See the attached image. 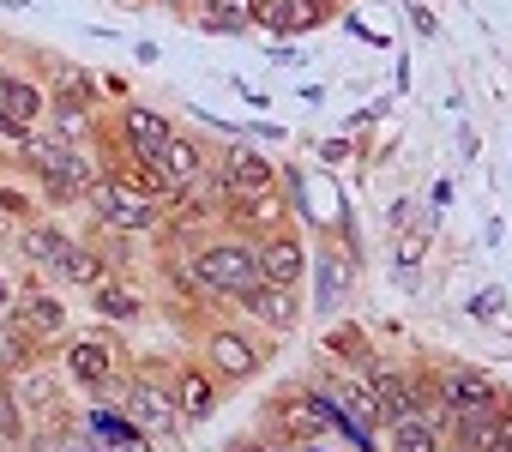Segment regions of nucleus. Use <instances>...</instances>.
I'll return each instance as SVG.
<instances>
[{"mask_svg": "<svg viewBox=\"0 0 512 452\" xmlns=\"http://www.w3.org/2000/svg\"><path fill=\"white\" fill-rule=\"evenodd\" d=\"M350 157H368V145H356V139H350V133H326V139H320V145H314V163H320V169H326V175H332V169H338V163H350Z\"/></svg>", "mask_w": 512, "mask_h": 452, "instance_id": "obj_30", "label": "nucleus"}, {"mask_svg": "<svg viewBox=\"0 0 512 452\" xmlns=\"http://www.w3.org/2000/svg\"><path fill=\"white\" fill-rule=\"evenodd\" d=\"M169 139H175V121H169L157 103L127 97L121 109H103V121H97V139H91V145H97V151H127V157L157 163Z\"/></svg>", "mask_w": 512, "mask_h": 452, "instance_id": "obj_8", "label": "nucleus"}, {"mask_svg": "<svg viewBox=\"0 0 512 452\" xmlns=\"http://www.w3.org/2000/svg\"><path fill=\"white\" fill-rule=\"evenodd\" d=\"M0 326L7 332H19L25 344H37V350H61V338L73 332V308H67V296L55 290V284H43V278H19V296H13V308L0 314Z\"/></svg>", "mask_w": 512, "mask_h": 452, "instance_id": "obj_7", "label": "nucleus"}, {"mask_svg": "<svg viewBox=\"0 0 512 452\" xmlns=\"http://www.w3.org/2000/svg\"><path fill=\"white\" fill-rule=\"evenodd\" d=\"M169 398H175L181 422H187V428H199V422H211V416H217L223 386H217V374H211L199 356H181V362H169Z\"/></svg>", "mask_w": 512, "mask_h": 452, "instance_id": "obj_17", "label": "nucleus"}, {"mask_svg": "<svg viewBox=\"0 0 512 452\" xmlns=\"http://www.w3.org/2000/svg\"><path fill=\"white\" fill-rule=\"evenodd\" d=\"M157 7H175V13H181V0H157Z\"/></svg>", "mask_w": 512, "mask_h": 452, "instance_id": "obj_44", "label": "nucleus"}, {"mask_svg": "<svg viewBox=\"0 0 512 452\" xmlns=\"http://www.w3.org/2000/svg\"><path fill=\"white\" fill-rule=\"evenodd\" d=\"M494 422H500V452H512V392L494 404Z\"/></svg>", "mask_w": 512, "mask_h": 452, "instance_id": "obj_37", "label": "nucleus"}, {"mask_svg": "<svg viewBox=\"0 0 512 452\" xmlns=\"http://www.w3.org/2000/svg\"><path fill=\"white\" fill-rule=\"evenodd\" d=\"M109 410H121L127 428L145 434L157 452L175 446V440L187 434V422H181V410H175V398H169V356H145V362H133L127 380L115 386Z\"/></svg>", "mask_w": 512, "mask_h": 452, "instance_id": "obj_3", "label": "nucleus"}, {"mask_svg": "<svg viewBox=\"0 0 512 452\" xmlns=\"http://www.w3.org/2000/svg\"><path fill=\"white\" fill-rule=\"evenodd\" d=\"M85 211H91V223H103V230H115V236H157V223H163V205L151 199V193H139L133 181H121V175H109L103 169V181L85 193Z\"/></svg>", "mask_w": 512, "mask_h": 452, "instance_id": "obj_9", "label": "nucleus"}, {"mask_svg": "<svg viewBox=\"0 0 512 452\" xmlns=\"http://www.w3.org/2000/svg\"><path fill=\"white\" fill-rule=\"evenodd\" d=\"M133 362H139V356L127 350V338H121L115 326L67 332V338H61V350H55L61 380H67L73 392H85L91 404H109V398H115V386L127 380V368H133Z\"/></svg>", "mask_w": 512, "mask_h": 452, "instance_id": "obj_2", "label": "nucleus"}, {"mask_svg": "<svg viewBox=\"0 0 512 452\" xmlns=\"http://www.w3.org/2000/svg\"><path fill=\"white\" fill-rule=\"evenodd\" d=\"M37 79L49 91V133L67 145H91L97 121H103V79L79 61H61V55H43Z\"/></svg>", "mask_w": 512, "mask_h": 452, "instance_id": "obj_4", "label": "nucleus"}, {"mask_svg": "<svg viewBox=\"0 0 512 452\" xmlns=\"http://www.w3.org/2000/svg\"><path fill=\"white\" fill-rule=\"evenodd\" d=\"M386 452H446V440H440V428L428 422V416H392L386 422Z\"/></svg>", "mask_w": 512, "mask_h": 452, "instance_id": "obj_27", "label": "nucleus"}, {"mask_svg": "<svg viewBox=\"0 0 512 452\" xmlns=\"http://www.w3.org/2000/svg\"><path fill=\"white\" fill-rule=\"evenodd\" d=\"M103 452H157L145 434H121V440H103Z\"/></svg>", "mask_w": 512, "mask_h": 452, "instance_id": "obj_38", "label": "nucleus"}, {"mask_svg": "<svg viewBox=\"0 0 512 452\" xmlns=\"http://www.w3.org/2000/svg\"><path fill=\"white\" fill-rule=\"evenodd\" d=\"M428 392H434L440 410H488V404L506 398V386L488 368H476V362H434L428 368Z\"/></svg>", "mask_w": 512, "mask_h": 452, "instance_id": "obj_13", "label": "nucleus"}, {"mask_svg": "<svg viewBox=\"0 0 512 452\" xmlns=\"http://www.w3.org/2000/svg\"><path fill=\"white\" fill-rule=\"evenodd\" d=\"M223 452H302V446H290V440H278V434H266V428H247V434H235Z\"/></svg>", "mask_w": 512, "mask_h": 452, "instance_id": "obj_31", "label": "nucleus"}, {"mask_svg": "<svg viewBox=\"0 0 512 452\" xmlns=\"http://www.w3.org/2000/svg\"><path fill=\"white\" fill-rule=\"evenodd\" d=\"M308 272H314V314L338 320V314H344V302H350V284H356V260H350V254H338L332 242H320V248H314V260H308Z\"/></svg>", "mask_w": 512, "mask_h": 452, "instance_id": "obj_20", "label": "nucleus"}, {"mask_svg": "<svg viewBox=\"0 0 512 452\" xmlns=\"http://www.w3.org/2000/svg\"><path fill=\"white\" fill-rule=\"evenodd\" d=\"M91 296V314L103 320V326H139V320H151V290L133 278V272H109L97 290H85Z\"/></svg>", "mask_w": 512, "mask_h": 452, "instance_id": "obj_18", "label": "nucleus"}, {"mask_svg": "<svg viewBox=\"0 0 512 452\" xmlns=\"http://www.w3.org/2000/svg\"><path fill=\"white\" fill-rule=\"evenodd\" d=\"M133 61H139V67H157V61H163V49H157L151 37H139V43H133Z\"/></svg>", "mask_w": 512, "mask_h": 452, "instance_id": "obj_39", "label": "nucleus"}, {"mask_svg": "<svg viewBox=\"0 0 512 452\" xmlns=\"http://www.w3.org/2000/svg\"><path fill=\"white\" fill-rule=\"evenodd\" d=\"M452 199H458V187H452V175H440V181L428 187V211H446Z\"/></svg>", "mask_w": 512, "mask_h": 452, "instance_id": "obj_36", "label": "nucleus"}, {"mask_svg": "<svg viewBox=\"0 0 512 452\" xmlns=\"http://www.w3.org/2000/svg\"><path fill=\"white\" fill-rule=\"evenodd\" d=\"M434 230H440V211H416L410 230L392 236V284H398L404 296L422 290V260H428V248H434Z\"/></svg>", "mask_w": 512, "mask_h": 452, "instance_id": "obj_21", "label": "nucleus"}, {"mask_svg": "<svg viewBox=\"0 0 512 452\" xmlns=\"http://www.w3.org/2000/svg\"><path fill=\"white\" fill-rule=\"evenodd\" d=\"M13 296H19V278H13V272H0V314L13 308Z\"/></svg>", "mask_w": 512, "mask_h": 452, "instance_id": "obj_41", "label": "nucleus"}, {"mask_svg": "<svg viewBox=\"0 0 512 452\" xmlns=\"http://www.w3.org/2000/svg\"><path fill=\"white\" fill-rule=\"evenodd\" d=\"M7 242H13V223H7V217H0V248H7Z\"/></svg>", "mask_w": 512, "mask_h": 452, "instance_id": "obj_43", "label": "nucleus"}, {"mask_svg": "<svg viewBox=\"0 0 512 452\" xmlns=\"http://www.w3.org/2000/svg\"><path fill=\"white\" fill-rule=\"evenodd\" d=\"M253 254H260V284H278V290H302L308 284L314 242H308L302 223H284V230L260 236V242H253Z\"/></svg>", "mask_w": 512, "mask_h": 452, "instance_id": "obj_14", "label": "nucleus"}, {"mask_svg": "<svg viewBox=\"0 0 512 452\" xmlns=\"http://www.w3.org/2000/svg\"><path fill=\"white\" fill-rule=\"evenodd\" d=\"M199 362L217 374V386L229 392V386H247V380H260L266 374V362H272V338L266 332H253L241 314L235 320H211L205 332H199Z\"/></svg>", "mask_w": 512, "mask_h": 452, "instance_id": "obj_6", "label": "nucleus"}, {"mask_svg": "<svg viewBox=\"0 0 512 452\" xmlns=\"http://www.w3.org/2000/svg\"><path fill=\"white\" fill-rule=\"evenodd\" d=\"M25 434H31V416L19 410V398H13V386H7V374H0V446H25Z\"/></svg>", "mask_w": 512, "mask_h": 452, "instance_id": "obj_29", "label": "nucleus"}, {"mask_svg": "<svg viewBox=\"0 0 512 452\" xmlns=\"http://www.w3.org/2000/svg\"><path fill=\"white\" fill-rule=\"evenodd\" d=\"M500 314H506V290H494V284H488V290H476V296H470V320L494 326Z\"/></svg>", "mask_w": 512, "mask_h": 452, "instance_id": "obj_32", "label": "nucleus"}, {"mask_svg": "<svg viewBox=\"0 0 512 452\" xmlns=\"http://www.w3.org/2000/svg\"><path fill=\"white\" fill-rule=\"evenodd\" d=\"M235 314H241L253 332H266V338L278 344V338H296V332H302V314H308V302H302V290L260 284V290H247V296L235 302Z\"/></svg>", "mask_w": 512, "mask_h": 452, "instance_id": "obj_15", "label": "nucleus"}, {"mask_svg": "<svg viewBox=\"0 0 512 452\" xmlns=\"http://www.w3.org/2000/svg\"><path fill=\"white\" fill-rule=\"evenodd\" d=\"M253 428H266V434H278V440H290V446H320L326 440V416H320V398H314V386L302 380V386H278L266 404H260V422Z\"/></svg>", "mask_w": 512, "mask_h": 452, "instance_id": "obj_11", "label": "nucleus"}, {"mask_svg": "<svg viewBox=\"0 0 512 452\" xmlns=\"http://www.w3.org/2000/svg\"><path fill=\"white\" fill-rule=\"evenodd\" d=\"M416 211H422V199H392V211H386V236H398V230H410V223H416Z\"/></svg>", "mask_w": 512, "mask_h": 452, "instance_id": "obj_33", "label": "nucleus"}, {"mask_svg": "<svg viewBox=\"0 0 512 452\" xmlns=\"http://www.w3.org/2000/svg\"><path fill=\"white\" fill-rule=\"evenodd\" d=\"M386 115H392V97H374V103H362V109L350 115V127H356V133H368V127H380Z\"/></svg>", "mask_w": 512, "mask_h": 452, "instance_id": "obj_34", "label": "nucleus"}, {"mask_svg": "<svg viewBox=\"0 0 512 452\" xmlns=\"http://www.w3.org/2000/svg\"><path fill=\"white\" fill-rule=\"evenodd\" d=\"M187 260H193V272H199V284L211 290L217 308H235L247 290H260V254L235 230H211L205 242L187 248Z\"/></svg>", "mask_w": 512, "mask_h": 452, "instance_id": "obj_5", "label": "nucleus"}, {"mask_svg": "<svg viewBox=\"0 0 512 452\" xmlns=\"http://www.w3.org/2000/svg\"><path fill=\"white\" fill-rule=\"evenodd\" d=\"M458 151H464V157H476V151H482V139H476L470 127H458Z\"/></svg>", "mask_w": 512, "mask_h": 452, "instance_id": "obj_42", "label": "nucleus"}, {"mask_svg": "<svg viewBox=\"0 0 512 452\" xmlns=\"http://www.w3.org/2000/svg\"><path fill=\"white\" fill-rule=\"evenodd\" d=\"M320 356H326L332 368H350V374H362V368L380 356V344H374V332H368L362 320L338 314V320H326V332H320Z\"/></svg>", "mask_w": 512, "mask_h": 452, "instance_id": "obj_23", "label": "nucleus"}, {"mask_svg": "<svg viewBox=\"0 0 512 452\" xmlns=\"http://www.w3.org/2000/svg\"><path fill=\"white\" fill-rule=\"evenodd\" d=\"M0 217L13 223H31V217H43V199H37V187L25 181V175H0Z\"/></svg>", "mask_w": 512, "mask_h": 452, "instance_id": "obj_28", "label": "nucleus"}, {"mask_svg": "<svg viewBox=\"0 0 512 452\" xmlns=\"http://www.w3.org/2000/svg\"><path fill=\"white\" fill-rule=\"evenodd\" d=\"M157 169L169 175V187H175V193H187L193 181H205V175H211V139H199V133H181V127H175V139L163 145Z\"/></svg>", "mask_w": 512, "mask_h": 452, "instance_id": "obj_25", "label": "nucleus"}, {"mask_svg": "<svg viewBox=\"0 0 512 452\" xmlns=\"http://www.w3.org/2000/svg\"><path fill=\"white\" fill-rule=\"evenodd\" d=\"M302 452H320V446H302Z\"/></svg>", "mask_w": 512, "mask_h": 452, "instance_id": "obj_45", "label": "nucleus"}, {"mask_svg": "<svg viewBox=\"0 0 512 452\" xmlns=\"http://www.w3.org/2000/svg\"><path fill=\"white\" fill-rule=\"evenodd\" d=\"M0 374H7V386H13V398H19V410H25L31 422H43V416H61V410H67V380H61L55 356L19 362V368H0Z\"/></svg>", "mask_w": 512, "mask_h": 452, "instance_id": "obj_16", "label": "nucleus"}, {"mask_svg": "<svg viewBox=\"0 0 512 452\" xmlns=\"http://www.w3.org/2000/svg\"><path fill=\"white\" fill-rule=\"evenodd\" d=\"M260 0H181V19H193V31L205 37H247Z\"/></svg>", "mask_w": 512, "mask_h": 452, "instance_id": "obj_24", "label": "nucleus"}, {"mask_svg": "<svg viewBox=\"0 0 512 452\" xmlns=\"http://www.w3.org/2000/svg\"><path fill=\"white\" fill-rule=\"evenodd\" d=\"M13 175H25L37 187V199H49V205H85V193L103 181V157L91 145H67L43 127L13 145Z\"/></svg>", "mask_w": 512, "mask_h": 452, "instance_id": "obj_1", "label": "nucleus"}, {"mask_svg": "<svg viewBox=\"0 0 512 452\" xmlns=\"http://www.w3.org/2000/svg\"><path fill=\"white\" fill-rule=\"evenodd\" d=\"M338 13L326 0H260V13H253V31H266L272 43H296L320 25H332Z\"/></svg>", "mask_w": 512, "mask_h": 452, "instance_id": "obj_19", "label": "nucleus"}, {"mask_svg": "<svg viewBox=\"0 0 512 452\" xmlns=\"http://www.w3.org/2000/svg\"><path fill=\"white\" fill-rule=\"evenodd\" d=\"M272 67H302V49L296 43H272Z\"/></svg>", "mask_w": 512, "mask_h": 452, "instance_id": "obj_40", "label": "nucleus"}, {"mask_svg": "<svg viewBox=\"0 0 512 452\" xmlns=\"http://www.w3.org/2000/svg\"><path fill=\"white\" fill-rule=\"evenodd\" d=\"M25 452H103V446L85 434L79 410H61V416H43V422H31V434H25Z\"/></svg>", "mask_w": 512, "mask_h": 452, "instance_id": "obj_26", "label": "nucleus"}, {"mask_svg": "<svg viewBox=\"0 0 512 452\" xmlns=\"http://www.w3.org/2000/svg\"><path fill=\"white\" fill-rule=\"evenodd\" d=\"M284 223H296V217H290V199H284V187H272V193H247V199H229V217H223V230H235V236H247V242H260V236L284 230Z\"/></svg>", "mask_w": 512, "mask_h": 452, "instance_id": "obj_22", "label": "nucleus"}, {"mask_svg": "<svg viewBox=\"0 0 512 452\" xmlns=\"http://www.w3.org/2000/svg\"><path fill=\"white\" fill-rule=\"evenodd\" d=\"M211 181H217L229 199L272 193V187H278V163L253 145V139H223V145H211Z\"/></svg>", "mask_w": 512, "mask_h": 452, "instance_id": "obj_12", "label": "nucleus"}, {"mask_svg": "<svg viewBox=\"0 0 512 452\" xmlns=\"http://www.w3.org/2000/svg\"><path fill=\"white\" fill-rule=\"evenodd\" d=\"M43 127H49V91H43V79L25 73V67H13V61H0V145L13 151L19 139H31Z\"/></svg>", "mask_w": 512, "mask_h": 452, "instance_id": "obj_10", "label": "nucleus"}, {"mask_svg": "<svg viewBox=\"0 0 512 452\" xmlns=\"http://www.w3.org/2000/svg\"><path fill=\"white\" fill-rule=\"evenodd\" d=\"M434 31H440L434 7H428V0H410V37H434Z\"/></svg>", "mask_w": 512, "mask_h": 452, "instance_id": "obj_35", "label": "nucleus"}]
</instances>
